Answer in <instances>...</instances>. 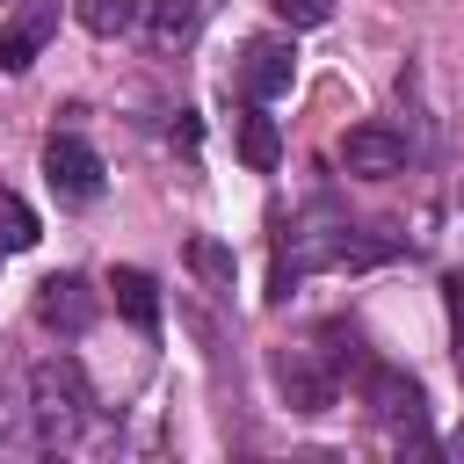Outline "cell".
I'll return each instance as SVG.
<instances>
[{
  "label": "cell",
  "instance_id": "cell-1",
  "mask_svg": "<svg viewBox=\"0 0 464 464\" xmlns=\"http://www.w3.org/2000/svg\"><path fill=\"white\" fill-rule=\"evenodd\" d=\"M87 420H94L87 370H80L72 355H44V362L29 370V428H36V442L58 450V442H72Z\"/></svg>",
  "mask_w": 464,
  "mask_h": 464
},
{
  "label": "cell",
  "instance_id": "cell-2",
  "mask_svg": "<svg viewBox=\"0 0 464 464\" xmlns=\"http://www.w3.org/2000/svg\"><path fill=\"white\" fill-rule=\"evenodd\" d=\"M44 181H51L58 203H94V196H102V152H94L87 138H72V130H51V145H44Z\"/></svg>",
  "mask_w": 464,
  "mask_h": 464
},
{
  "label": "cell",
  "instance_id": "cell-3",
  "mask_svg": "<svg viewBox=\"0 0 464 464\" xmlns=\"http://www.w3.org/2000/svg\"><path fill=\"white\" fill-rule=\"evenodd\" d=\"M276 384L297 413H326L341 399V370L326 362V348H283L276 355Z\"/></svg>",
  "mask_w": 464,
  "mask_h": 464
},
{
  "label": "cell",
  "instance_id": "cell-4",
  "mask_svg": "<svg viewBox=\"0 0 464 464\" xmlns=\"http://www.w3.org/2000/svg\"><path fill=\"white\" fill-rule=\"evenodd\" d=\"M51 29H58V0H22L0 22V72H29L51 44Z\"/></svg>",
  "mask_w": 464,
  "mask_h": 464
},
{
  "label": "cell",
  "instance_id": "cell-5",
  "mask_svg": "<svg viewBox=\"0 0 464 464\" xmlns=\"http://www.w3.org/2000/svg\"><path fill=\"white\" fill-rule=\"evenodd\" d=\"M341 167L362 181H392L406 167V138L392 123H355V130H341Z\"/></svg>",
  "mask_w": 464,
  "mask_h": 464
},
{
  "label": "cell",
  "instance_id": "cell-6",
  "mask_svg": "<svg viewBox=\"0 0 464 464\" xmlns=\"http://www.w3.org/2000/svg\"><path fill=\"white\" fill-rule=\"evenodd\" d=\"M36 319L51 326V334H87L94 326V283L87 276H44L36 283Z\"/></svg>",
  "mask_w": 464,
  "mask_h": 464
},
{
  "label": "cell",
  "instance_id": "cell-7",
  "mask_svg": "<svg viewBox=\"0 0 464 464\" xmlns=\"http://www.w3.org/2000/svg\"><path fill=\"white\" fill-rule=\"evenodd\" d=\"M290 72H297V51H290L283 36H254V44L239 51V94H246V102H276V94L290 87Z\"/></svg>",
  "mask_w": 464,
  "mask_h": 464
},
{
  "label": "cell",
  "instance_id": "cell-8",
  "mask_svg": "<svg viewBox=\"0 0 464 464\" xmlns=\"http://www.w3.org/2000/svg\"><path fill=\"white\" fill-rule=\"evenodd\" d=\"M362 406L377 420H420V384L406 370H392V362H370L362 370Z\"/></svg>",
  "mask_w": 464,
  "mask_h": 464
},
{
  "label": "cell",
  "instance_id": "cell-9",
  "mask_svg": "<svg viewBox=\"0 0 464 464\" xmlns=\"http://www.w3.org/2000/svg\"><path fill=\"white\" fill-rule=\"evenodd\" d=\"M138 29L152 51H174L196 36V0H138Z\"/></svg>",
  "mask_w": 464,
  "mask_h": 464
},
{
  "label": "cell",
  "instance_id": "cell-10",
  "mask_svg": "<svg viewBox=\"0 0 464 464\" xmlns=\"http://www.w3.org/2000/svg\"><path fill=\"white\" fill-rule=\"evenodd\" d=\"M109 290H116V312H123L138 334H152V326H160V283H152L145 268H116V276H109Z\"/></svg>",
  "mask_w": 464,
  "mask_h": 464
},
{
  "label": "cell",
  "instance_id": "cell-11",
  "mask_svg": "<svg viewBox=\"0 0 464 464\" xmlns=\"http://www.w3.org/2000/svg\"><path fill=\"white\" fill-rule=\"evenodd\" d=\"M239 160H246L254 174H276V160H283V138H276V123H268L261 109L239 116Z\"/></svg>",
  "mask_w": 464,
  "mask_h": 464
},
{
  "label": "cell",
  "instance_id": "cell-12",
  "mask_svg": "<svg viewBox=\"0 0 464 464\" xmlns=\"http://www.w3.org/2000/svg\"><path fill=\"white\" fill-rule=\"evenodd\" d=\"M22 246H36V210L0 188V254H22Z\"/></svg>",
  "mask_w": 464,
  "mask_h": 464
},
{
  "label": "cell",
  "instance_id": "cell-13",
  "mask_svg": "<svg viewBox=\"0 0 464 464\" xmlns=\"http://www.w3.org/2000/svg\"><path fill=\"white\" fill-rule=\"evenodd\" d=\"M80 22L94 36H123V29H138V0H80Z\"/></svg>",
  "mask_w": 464,
  "mask_h": 464
},
{
  "label": "cell",
  "instance_id": "cell-14",
  "mask_svg": "<svg viewBox=\"0 0 464 464\" xmlns=\"http://www.w3.org/2000/svg\"><path fill=\"white\" fill-rule=\"evenodd\" d=\"M188 268L210 283V290H232V254L218 239H188Z\"/></svg>",
  "mask_w": 464,
  "mask_h": 464
},
{
  "label": "cell",
  "instance_id": "cell-15",
  "mask_svg": "<svg viewBox=\"0 0 464 464\" xmlns=\"http://www.w3.org/2000/svg\"><path fill=\"white\" fill-rule=\"evenodd\" d=\"M290 29H319V22H334V0H268Z\"/></svg>",
  "mask_w": 464,
  "mask_h": 464
},
{
  "label": "cell",
  "instance_id": "cell-16",
  "mask_svg": "<svg viewBox=\"0 0 464 464\" xmlns=\"http://www.w3.org/2000/svg\"><path fill=\"white\" fill-rule=\"evenodd\" d=\"M22 420H29V399H14V392L0 384V442H14V435H22Z\"/></svg>",
  "mask_w": 464,
  "mask_h": 464
},
{
  "label": "cell",
  "instance_id": "cell-17",
  "mask_svg": "<svg viewBox=\"0 0 464 464\" xmlns=\"http://www.w3.org/2000/svg\"><path fill=\"white\" fill-rule=\"evenodd\" d=\"M442 304H450V334L464 341V276H450V283H442Z\"/></svg>",
  "mask_w": 464,
  "mask_h": 464
}]
</instances>
